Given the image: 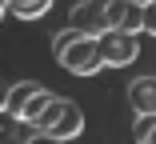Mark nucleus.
I'll return each mask as SVG.
<instances>
[{"mask_svg":"<svg viewBox=\"0 0 156 144\" xmlns=\"http://www.w3.org/2000/svg\"><path fill=\"white\" fill-rule=\"evenodd\" d=\"M128 108L144 120H156V76H136L128 84Z\"/></svg>","mask_w":156,"mask_h":144,"instance_id":"nucleus-7","label":"nucleus"},{"mask_svg":"<svg viewBox=\"0 0 156 144\" xmlns=\"http://www.w3.org/2000/svg\"><path fill=\"white\" fill-rule=\"evenodd\" d=\"M136 136H140V140H148V144H156V120H152V124H144V116H140V128H136Z\"/></svg>","mask_w":156,"mask_h":144,"instance_id":"nucleus-10","label":"nucleus"},{"mask_svg":"<svg viewBox=\"0 0 156 144\" xmlns=\"http://www.w3.org/2000/svg\"><path fill=\"white\" fill-rule=\"evenodd\" d=\"M56 64L68 68V72H76V76H96L100 68H108L104 64V52H100V36L80 32L76 40H68L64 48L56 52Z\"/></svg>","mask_w":156,"mask_h":144,"instance_id":"nucleus-1","label":"nucleus"},{"mask_svg":"<svg viewBox=\"0 0 156 144\" xmlns=\"http://www.w3.org/2000/svg\"><path fill=\"white\" fill-rule=\"evenodd\" d=\"M136 4H148V0H136Z\"/></svg>","mask_w":156,"mask_h":144,"instance_id":"nucleus-11","label":"nucleus"},{"mask_svg":"<svg viewBox=\"0 0 156 144\" xmlns=\"http://www.w3.org/2000/svg\"><path fill=\"white\" fill-rule=\"evenodd\" d=\"M100 52H104V64H108V68H128L136 56H140L136 32H120V28L100 32Z\"/></svg>","mask_w":156,"mask_h":144,"instance_id":"nucleus-4","label":"nucleus"},{"mask_svg":"<svg viewBox=\"0 0 156 144\" xmlns=\"http://www.w3.org/2000/svg\"><path fill=\"white\" fill-rule=\"evenodd\" d=\"M68 20L80 28V32H88V36L108 32V0H80Z\"/></svg>","mask_w":156,"mask_h":144,"instance_id":"nucleus-5","label":"nucleus"},{"mask_svg":"<svg viewBox=\"0 0 156 144\" xmlns=\"http://www.w3.org/2000/svg\"><path fill=\"white\" fill-rule=\"evenodd\" d=\"M36 124L44 128L48 140H72V136L84 132V112H80V104H72V100H64V96H52Z\"/></svg>","mask_w":156,"mask_h":144,"instance_id":"nucleus-2","label":"nucleus"},{"mask_svg":"<svg viewBox=\"0 0 156 144\" xmlns=\"http://www.w3.org/2000/svg\"><path fill=\"white\" fill-rule=\"evenodd\" d=\"M52 8V0H4V12L16 20H36Z\"/></svg>","mask_w":156,"mask_h":144,"instance_id":"nucleus-8","label":"nucleus"},{"mask_svg":"<svg viewBox=\"0 0 156 144\" xmlns=\"http://www.w3.org/2000/svg\"><path fill=\"white\" fill-rule=\"evenodd\" d=\"M144 32L156 36V0H148V4H144Z\"/></svg>","mask_w":156,"mask_h":144,"instance_id":"nucleus-9","label":"nucleus"},{"mask_svg":"<svg viewBox=\"0 0 156 144\" xmlns=\"http://www.w3.org/2000/svg\"><path fill=\"white\" fill-rule=\"evenodd\" d=\"M108 28L144 32V4H136V0H108Z\"/></svg>","mask_w":156,"mask_h":144,"instance_id":"nucleus-6","label":"nucleus"},{"mask_svg":"<svg viewBox=\"0 0 156 144\" xmlns=\"http://www.w3.org/2000/svg\"><path fill=\"white\" fill-rule=\"evenodd\" d=\"M48 100H52V92H44L36 80H20V84H12V88H8V96H4V104H0V112H4V116L40 120V112L48 108Z\"/></svg>","mask_w":156,"mask_h":144,"instance_id":"nucleus-3","label":"nucleus"}]
</instances>
